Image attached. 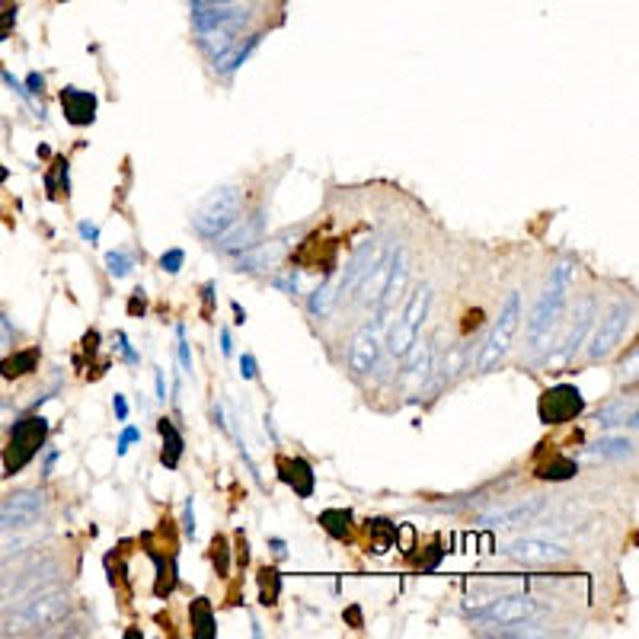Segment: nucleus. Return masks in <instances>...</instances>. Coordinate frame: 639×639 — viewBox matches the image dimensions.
Segmentation results:
<instances>
[{"label": "nucleus", "instance_id": "1a4fd4ad", "mask_svg": "<svg viewBox=\"0 0 639 639\" xmlns=\"http://www.w3.org/2000/svg\"><path fill=\"white\" fill-rule=\"evenodd\" d=\"M45 515V493L20 489L0 502V531H23Z\"/></svg>", "mask_w": 639, "mask_h": 639}, {"label": "nucleus", "instance_id": "f257e3e1", "mask_svg": "<svg viewBox=\"0 0 639 639\" xmlns=\"http://www.w3.org/2000/svg\"><path fill=\"white\" fill-rule=\"evenodd\" d=\"M71 611V598L61 588L48 585L32 592L29 598H23L16 608L4 617L0 624V633L7 636H23V633H39L45 627H55L58 620H64V614Z\"/></svg>", "mask_w": 639, "mask_h": 639}, {"label": "nucleus", "instance_id": "0eeeda50", "mask_svg": "<svg viewBox=\"0 0 639 639\" xmlns=\"http://www.w3.org/2000/svg\"><path fill=\"white\" fill-rule=\"evenodd\" d=\"M467 614L473 620H486V624H521V620H534L540 614V604L531 595H499L483 604H467Z\"/></svg>", "mask_w": 639, "mask_h": 639}, {"label": "nucleus", "instance_id": "c756f323", "mask_svg": "<svg viewBox=\"0 0 639 639\" xmlns=\"http://www.w3.org/2000/svg\"><path fill=\"white\" fill-rule=\"evenodd\" d=\"M537 477H540V480H553V483H560V480L576 477V464H572L569 457H556L553 464L537 467Z\"/></svg>", "mask_w": 639, "mask_h": 639}, {"label": "nucleus", "instance_id": "473e14b6", "mask_svg": "<svg viewBox=\"0 0 639 639\" xmlns=\"http://www.w3.org/2000/svg\"><path fill=\"white\" fill-rule=\"evenodd\" d=\"M183 262H186V253H183V250H170V253L160 256V269L170 272V275H176L179 269H183Z\"/></svg>", "mask_w": 639, "mask_h": 639}, {"label": "nucleus", "instance_id": "20e7f679", "mask_svg": "<svg viewBox=\"0 0 639 639\" xmlns=\"http://www.w3.org/2000/svg\"><path fill=\"white\" fill-rule=\"evenodd\" d=\"M518 323H521V298L518 291H512L509 298H505L502 310H499V320L493 323V330L486 333V339L480 342L477 358H473V371L486 374L493 371L505 355L512 349V339L518 333Z\"/></svg>", "mask_w": 639, "mask_h": 639}, {"label": "nucleus", "instance_id": "9b49d317", "mask_svg": "<svg viewBox=\"0 0 639 639\" xmlns=\"http://www.w3.org/2000/svg\"><path fill=\"white\" fill-rule=\"evenodd\" d=\"M384 253H387V243H384V240H368L365 247L346 262V272H342V278L336 282L339 304H342V301H352L355 288L365 282V275H368L374 266H378V262L384 259Z\"/></svg>", "mask_w": 639, "mask_h": 639}, {"label": "nucleus", "instance_id": "dca6fc26", "mask_svg": "<svg viewBox=\"0 0 639 639\" xmlns=\"http://www.w3.org/2000/svg\"><path fill=\"white\" fill-rule=\"evenodd\" d=\"M509 556L521 566H553V563L566 560V550L556 547V544H547V540L524 537V540H515V544L509 547Z\"/></svg>", "mask_w": 639, "mask_h": 639}, {"label": "nucleus", "instance_id": "72a5a7b5", "mask_svg": "<svg viewBox=\"0 0 639 639\" xmlns=\"http://www.w3.org/2000/svg\"><path fill=\"white\" fill-rule=\"evenodd\" d=\"M179 365H183L186 374H192V355H189V342H186V330L179 326Z\"/></svg>", "mask_w": 639, "mask_h": 639}, {"label": "nucleus", "instance_id": "58836bf2", "mask_svg": "<svg viewBox=\"0 0 639 639\" xmlns=\"http://www.w3.org/2000/svg\"><path fill=\"white\" fill-rule=\"evenodd\" d=\"M186 534L195 537V515H192V499L186 502Z\"/></svg>", "mask_w": 639, "mask_h": 639}, {"label": "nucleus", "instance_id": "aec40b11", "mask_svg": "<svg viewBox=\"0 0 639 639\" xmlns=\"http://www.w3.org/2000/svg\"><path fill=\"white\" fill-rule=\"evenodd\" d=\"M61 106L71 125H90L96 119V96L87 90H77V87L61 90Z\"/></svg>", "mask_w": 639, "mask_h": 639}, {"label": "nucleus", "instance_id": "6ab92c4d", "mask_svg": "<svg viewBox=\"0 0 639 639\" xmlns=\"http://www.w3.org/2000/svg\"><path fill=\"white\" fill-rule=\"evenodd\" d=\"M540 509H544V499H524L518 505H509V509L486 512L483 524H489V528H518V524H531Z\"/></svg>", "mask_w": 639, "mask_h": 639}, {"label": "nucleus", "instance_id": "b1692460", "mask_svg": "<svg viewBox=\"0 0 639 639\" xmlns=\"http://www.w3.org/2000/svg\"><path fill=\"white\" fill-rule=\"evenodd\" d=\"M157 429H160V435H163V454H160V461H163V467L173 470V467H179V457H183L186 441H183V435L176 432V425H173L170 419H160Z\"/></svg>", "mask_w": 639, "mask_h": 639}, {"label": "nucleus", "instance_id": "ddd939ff", "mask_svg": "<svg viewBox=\"0 0 639 639\" xmlns=\"http://www.w3.org/2000/svg\"><path fill=\"white\" fill-rule=\"evenodd\" d=\"M381 336H384V330L378 326V320L365 323L362 330L355 333L352 346H349V371L358 374V378H365V374H371L374 365H378V358H381Z\"/></svg>", "mask_w": 639, "mask_h": 639}, {"label": "nucleus", "instance_id": "393cba45", "mask_svg": "<svg viewBox=\"0 0 639 639\" xmlns=\"http://www.w3.org/2000/svg\"><path fill=\"white\" fill-rule=\"evenodd\" d=\"M256 36H250L247 42H231V45H227L224 48V52L221 55H215V71H221V74H231L234 68H237V64H243V61H247V55L253 52V48H256Z\"/></svg>", "mask_w": 639, "mask_h": 639}, {"label": "nucleus", "instance_id": "4c0bfd02", "mask_svg": "<svg viewBox=\"0 0 639 639\" xmlns=\"http://www.w3.org/2000/svg\"><path fill=\"white\" fill-rule=\"evenodd\" d=\"M10 342H13V336H10V330H7V323L0 320V352L10 349Z\"/></svg>", "mask_w": 639, "mask_h": 639}, {"label": "nucleus", "instance_id": "f3484780", "mask_svg": "<svg viewBox=\"0 0 639 639\" xmlns=\"http://www.w3.org/2000/svg\"><path fill=\"white\" fill-rule=\"evenodd\" d=\"M393 256H397V250L387 247L384 259L365 275V282L355 288V294H352V304H355V307H374V304H378L381 291H384L387 278H390V269H393Z\"/></svg>", "mask_w": 639, "mask_h": 639}, {"label": "nucleus", "instance_id": "4468645a", "mask_svg": "<svg viewBox=\"0 0 639 639\" xmlns=\"http://www.w3.org/2000/svg\"><path fill=\"white\" fill-rule=\"evenodd\" d=\"M262 231H266V215H262V211H256V215H250V218H237L231 227H227V231H221L215 240V247L221 250V253H227V256H237V253H243V250H250V247H256V243L262 240Z\"/></svg>", "mask_w": 639, "mask_h": 639}, {"label": "nucleus", "instance_id": "a18cd8bd", "mask_svg": "<svg viewBox=\"0 0 639 639\" xmlns=\"http://www.w3.org/2000/svg\"><path fill=\"white\" fill-rule=\"evenodd\" d=\"M221 352H224V355H231V352H234V346H231V333H227V330H221Z\"/></svg>", "mask_w": 639, "mask_h": 639}, {"label": "nucleus", "instance_id": "423d86ee", "mask_svg": "<svg viewBox=\"0 0 639 639\" xmlns=\"http://www.w3.org/2000/svg\"><path fill=\"white\" fill-rule=\"evenodd\" d=\"M429 307H432V285L425 282L416 288V294L409 298L406 310L397 317V326H390L387 330V352L390 358H403L409 352V346L419 339V326L429 317Z\"/></svg>", "mask_w": 639, "mask_h": 639}, {"label": "nucleus", "instance_id": "9d476101", "mask_svg": "<svg viewBox=\"0 0 639 639\" xmlns=\"http://www.w3.org/2000/svg\"><path fill=\"white\" fill-rule=\"evenodd\" d=\"M630 320H633V304H630V301H617V304L608 310V317L601 320L598 333H595V339H592V349H588V358H592V362H601V358H608V355L620 346V339L627 336Z\"/></svg>", "mask_w": 639, "mask_h": 639}, {"label": "nucleus", "instance_id": "f704fd0d", "mask_svg": "<svg viewBox=\"0 0 639 639\" xmlns=\"http://www.w3.org/2000/svg\"><path fill=\"white\" fill-rule=\"evenodd\" d=\"M135 441H141V432H138V429H131V425H128V429L122 432V438H119V448H116V451H119V457H122L131 445H135Z\"/></svg>", "mask_w": 639, "mask_h": 639}, {"label": "nucleus", "instance_id": "7ed1b4c3", "mask_svg": "<svg viewBox=\"0 0 639 639\" xmlns=\"http://www.w3.org/2000/svg\"><path fill=\"white\" fill-rule=\"evenodd\" d=\"M569 278H572V259L556 262V269L550 275V285L544 288V294L537 298L531 320H528V336L534 342L537 352H547L556 323H560L563 304H566V291H569Z\"/></svg>", "mask_w": 639, "mask_h": 639}, {"label": "nucleus", "instance_id": "a211bd4d", "mask_svg": "<svg viewBox=\"0 0 639 639\" xmlns=\"http://www.w3.org/2000/svg\"><path fill=\"white\" fill-rule=\"evenodd\" d=\"M285 250H288L285 240H272V243H262V240H259L256 247L237 253V256H240V259H237V269H240V272H269V269L278 266V262H282Z\"/></svg>", "mask_w": 639, "mask_h": 639}, {"label": "nucleus", "instance_id": "e433bc0d", "mask_svg": "<svg viewBox=\"0 0 639 639\" xmlns=\"http://www.w3.org/2000/svg\"><path fill=\"white\" fill-rule=\"evenodd\" d=\"M240 374H243V381H253L256 378V358L253 355H243L240 358Z\"/></svg>", "mask_w": 639, "mask_h": 639}, {"label": "nucleus", "instance_id": "2f4dec72", "mask_svg": "<svg viewBox=\"0 0 639 639\" xmlns=\"http://www.w3.org/2000/svg\"><path fill=\"white\" fill-rule=\"evenodd\" d=\"M106 269H109V275H112V278H125V275L131 272V256H128L125 250H112V253H106Z\"/></svg>", "mask_w": 639, "mask_h": 639}, {"label": "nucleus", "instance_id": "37998d69", "mask_svg": "<svg viewBox=\"0 0 639 639\" xmlns=\"http://www.w3.org/2000/svg\"><path fill=\"white\" fill-rule=\"evenodd\" d=\"M10 23H13V13H4V16H0V39H7Z\"/></svg>", "mask_w": 639, "mask_h": 639}, {"label": "nucleus", "instance_id": "c9c22d12", "mask_svg": "<svg viewBox=\"0 0 639 639\" xmlns=\"http://www.w3.org/2000/svg\"><path fill=\"white\" fill-rule=\"evenodd\" d=\"M272 282H275L278 288H285V291H291V294L301 288V278H298V275H294V272H291V275H275V278H272Z\"/></svg>", "mask_w": 639, "mask_h": 639}, {"label": "nucleus", "instance_id": "a878e982", "mask_svg": "<svg viewBox=\"0 0 639 639\" xmlns=\"http://www.w3.org/2000/svg\"><path fill=\"white\" fill-rule=\"evenodd\" d=\"M189 617H192V627H195V636H199V639H215V636H218V630H215V614H211V601H208V598L195 601L192 611H189Z\"/></svg>", "mask_w": 639, "mask_h": 639}, {"label": "nucleus", "instance_id": "7c9ffc66", "mask_svg": "<svg viewBox=\"0 0 639 639\" xmlns=\"http://www.w3.org/2000/svg\"><path fill=\"white\" fill-rule=\"evenodd\" d=\"M349 521H352V515L349 512H342V509H326L323 515H320V524L326 531H330L336 540H342L349 534Z\"/></svg>", "mask_w": 639, "mask_h": 639}, {"label": "nucleus", "instance_id": "412c9836", "mask_svg": "<svg viewBox=\"0 0 639 639\" xmlns=\"http://www.w3.org/2000/svg\"><path fill=\"white\" fill-rule=\"evenodd\" d=\"M592 323H595V301L582 298L579 307H576V317H572V330H569V336L563 342V355L560 358H572L582 349V342H585L588 330H592Z\"/></svg>", "mask_w": 639, "mask_h": 639}, {"label": "nucleus", "instance_id": "49530a36", "mask_svg": "<svg viewBox=\"0 0 639 639\" xmlns=\"http://www.w3.org/2000/svg\"><path fill=\"white\" fill-rule=\"evenodd\" d=\"M157 400H167V384H163V371H157Z\"/></svg>", "mask_w": 639, "mask_h": 639}, {"label": "nucleus", "instance_id": "c85d7f7f", "mask_svg": "<svg viewBox=\"0 0 639 639\" xmlns=\"http://www.w3.org/2000/svg\"><path fill=\"white\" fill-rule=\"evenodd\" d=\"M633 454V441L627 438H601L588 448V457H630Z\"/></svg>", "mask_w": 639, "mask_h": 639}, {"label": "nucleus", "instance_id": "5701e85b", "mask_svg": "<svg viewBox=\"0 0 639 639\" xmlns=\"http://www.w3.org/2000/svg\"><path fill=\"white\" fill-rule=\"evenodd\" d=\"M598 425L601 429H614V425H630V429H636V400L620 397L611 406L598 409Z\"/></svg>", "mask_w": 639, "mask_h": 639}, {"label": "nucleus", "instance_id": "cd10ccee", "mask_svg": "<svg viewBox=\"0 0 639 639\" xmlns=\"http://www.w3.org/2000/svg\"><path fill=\"white\" fill-rule=\"evenodd\" d=\"M36 362H39V352L36 349L16 352V355H10V358H4V362H0V374H4V378H23V374L36 371Z\"/></svg>", "mask_w": 639, "mask_h": 639}, {"label": "nucleus", "instance_id": "f8f14e48", "mask_svg": "<svg viewBox=\"0 0 639 639\" xmlns=\"http://www.w3.org/2000/svg\"><path fill=\"white\" fill-rule=\"evenodd\" d=\"M582 409H585L582 390L572 384H560V387H550L544 397H540L537 413L544 425H560V422L576 419Z\"/></svg>", "mask_w": 639, "mask_h": 639}, {"label": "nucleus", "instance_id": "39448f33", "mask_svg": "<svg viewBox=\"0 0 639 639\" xmlns=\"http://www.w3.org/2000/svg\"><path fill=\"white\" fill-rule=\"evenodd\" d=\"M240 205H243V195L237 186H218L211 189L202 205L195 208L192 215V227L199 231L202 237H211L215 240L221 231H227L237 218H240Z\"/></svg>", "mask_w": 639, "mask_h": 639}, {"label": "nucleus", "instance_id": "bb28decb", "mask_svg": "<svg viewBox=\"0 0 639 639\" xmlns=\"http://www.w3.org/2000/svg\"><path fill=\"white\" fill-rule=\"evenodd\" d=\"M336 304H339V294H336V282L330 278V282H323L314 294H310L307 310H310L314 317H330Z\"/></svg>", "mask_w": 639, "mask_h": 639}, {"label": "nucleus", "instance_id": "ea45409f", "mask_svg": "<svg viewBox=\"0 0 639 639\" xmlns=\"http://www.w3.org/2000/svg\"><path fill=\"white\" fill-rule=\"evenodd\" d=\"M119 349H122V355L128 358V362H138V355L128 349V339H125V333H119Z\"/></svg>", "mask_w": 639, "mask_h": 639}, {"label": "nucleus", "instance_id": "79ce46f5", "mask_svg": "<svg viewBox=\"0 0 639 639\" xmlns=\"http://www.w3.org/2000/svg\"><path fill=\"white\" fill-rule=\"evenodd\" d=\"M195 7H227V4H234V0H192Z\"/></svg>", "mask_w": 639, "mask_h": 639}, {"label": "nucleus", "instance_id": "de8ad7c7", "mask_svg": "<svg viewBox=\"0 0 639 639\" xmlns=\"http://www.w3.org/2000/svg\"><path fill=\"white\" fill-rule=\"evenodd\" d=\"M42 84H45V80H42L39 74H32V77H29V90H32V93H42Z\"/></svg>", "mask_w": 639, "mask_h": 639}, {"label": "nucleus", "instance_id": "4be33fe9", "mask_svg": "<svg viewBox=\"0 0 639 639\" xmlns=\"http://www.w3.org/2000/svg\"><path fill=\"white\" fill-rule=\"evenodd\" d=\"M278 470H282V480L288 486H294V493H298L301 499L314 496V473H310V467L304 461H291V457H282V461H278Z\"/></svg>", "mask_w": 639, "mask_h": 639}, {"label": "nucleus", "instance_id": "c03bdc74", "mask_svg": "<svg viewBox=\"0 0 639 639\" xmlns=\"http://www.w3.org/2000/svg\"><path fill=\"white\" fill-rule=\"evenodd\" d=\"M80 234H84V237H90V240H100V231H96V227L93 224H80Z\"/></svg>", "mask_w": 639, "mask_h": 639}, {"label": "nucleus", "instance_id": "f03ea898", "mask_svg": "<svg viewBox=\"0 0 639 639\" xmlns=\"http://www.w3.org/2000/svg\"><path fill=\"white\" fill-rule=\"evenodd\" d=\"M61 566L55 560H39V556H23L0 566V611L13 608L39 588H48L58 579Z\"/></svg>", "mask_w": 639, "mask_h": 639}, {"label": "nucleus", "instance_id": "2eb2a0df", "mask_svg": "<svg viewBox=\"0 0 639 639\" xmlns=\"http://www.w3.org/2000/svg\"><path fill=\"white\" fill-rule=\"evenodd\" d=\"M247 20L250 16L243 10H227V7H195V16H192L199 32H231V36H240Z\"/></svg>", "mask_w": 639, "mask_h": 639}, {"label": "nucleus", "instance_id": "6e6552de", "mask_svg": "<svg viewBox=\"0 0 639 639\" xmlns=\"http://www.w3.org/2000/svg\"><path fill=\"white\" fill-rule=\"evenodd\" d=\"M48 435V422L42 416H29V419H20L13 425V432H10V448H7V457H4V464H7V473H16V470H23L32 457H36V451L42 448V441Z\"/></svg>", "mask_w": 639, "mask_h": 639}, {"label": "nucleus", "instance_id": "a19ab883", "mask_svg": "<svg viewBox=\"0 0 639 639\" xmlns=\"http://www.w3.org/2000/svg\"><path fill=\"white\" fill-rule=\"evenodd\" d=\"M116 416H119V422L128 419V403H125V397H119V393H116Z\"/></svg>", "mask_w": 639, "mask_h": 639}]
</instances>
